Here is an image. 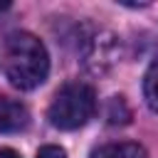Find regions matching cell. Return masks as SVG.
I'll list each match as a JSON object with an SVG mask.
<instances>
[{"instance_id":"1","label":"cell","mask_w":158,"mask_h":158,"mask_svg":"<svg viewBox=\"0 0 158 158\" xmlns=\"http://www.w3.org/2000/svg\"><path fill=\"white\" fill-rule=\"evenodd\" d=\"M5 72L10 84L22 91L40 86L49 74V54L44 44L30 32H15L7 40Z\"/></svg>"},{"instance_id":"2","label":"cell","mask_w":158,"mask_h":158,"mask_svg":"<svg viewBox=\"0 0 158 158\" xmlns=\"http://www.w3.org/2000/svg\"><path fill=\"white\" fill-rule=\"evenodd\" d=\"M94 109H96L94 89L84 81H72L57 91V96L49 104L47 116H49V123L54 128L74 131L94 116Z\"/></svg>"},{"instance_id":"3","label":"cell","mask_w":158,"mask_h":158,"mask_svg":"<svg viewBox=\"0 0 158 158\" xmlns=\"http://www.w3.org/2000/svg\"><path fill=\"white\" fill-rule=\"evenodd\" d=\"M121 57V42L114 32L99 30L81 47V64L89 74H106Z\"/></svg>"},{"instance_id":"4","label":"cell","mask_w":158,"mask_h":158,"mask_svg":"<svg viewBox=\"0 0 158 158\" xmlns=\"http://www.w3.org/2000/svg\"><path fill=\"white\" fill-rule=\"evenodd\" d=\"M27 123H30V114H27V109H25L20 101H15V99L0 94V133H15V131H22Z\"/></svg>"},{"instance_id":"5","label":"cell","mask_w":158,"mask_h":158,"mask_svg":"<svg viewBox=\"0 0 158 158\" xmlns=\"http://www.w3.org/2000/svg\"><path fill=\"white\" fill-rule=\"evenodd\" d=\"M91 158H148L138 143H106L91 153Z\"/></svg>"},{"instance_id":"6","label":"cell","mask_w":158,"mask_h":158,"mask_svg":"<svg viewBox=\"0 0 158 158\" xmlns=\"http://www.w3.org/2000/svg\"><path fill=\"white\" fill-rule=\"evenodd\" d=\"M143 96H146V104L158 111V57L151 62L146 77H143Z\"/></svg>"},{"instance_id":"7","label":"cell","mask_w":158,"mask_h":158,"mask_svg":"<svg viewBox=\"0 0 158 158\" xmlns=\"http://www.w3.org/2000/svg\"><path fill=\"white\" fill-rule=\"evenodd\" d=\"M106 116H109L111 123H126V121L131 118V111H128V106H126V101H123L121 96H114V99L109 101Z\"/></svg>"},{"instance_id":"8","label":"cell","mask_w":158,"mask_h":158,"mask_svg":"<svg viewBox=\"0 0 158 158\" xmlns=\"http://www.w3.org/2000/svg\"><path fill=\"white\" fill-rule=\"evenodd\" d=\"M35 158H67V151L62 146H42Z\"/></svg>"},{"instance_id":"9","label":"cell","mask_w":158,"mask_h":158,"mask_svg":"<svg viewBox=\"0 0 158 158\" xmlns=\"http://www.w3.org/2000/svg\"><path fill=\"white\" fill-rule=\"evenodd\" d=\"M0 158H20V153L12 148H0Z\"/></svg>"},{"instance_id":"10","label":"cell","mask_w":158,"mask_h":158,"mask_svg":"<svg viewBox=\"0 0 158 158\" xmlns=\"http://www.w3.org/2000/svg\"><path fill=\"white\" fill-rule=\"evenodd\" d=\"M10 7V2H0V10H7Z\"/></svg>"}]
</instances>
